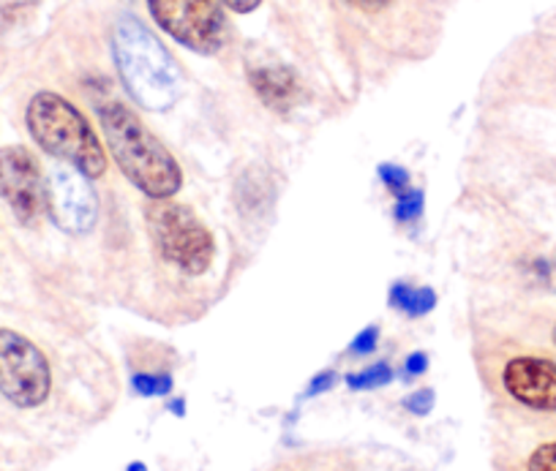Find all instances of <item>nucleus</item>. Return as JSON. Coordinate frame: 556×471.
Returning a JSON list of instances; mask_svg holds the SVG:
<instances>
[{"mask_svg":"<svg viewBox=\"0 0 556 471\" xmlns=\"http://www.w3.org/2000/svg\"><path fill=\"white\" fill-rule=\"evenodd\" d=\"M249 85L276 112L292 110L301 99V79L285 63H249Z\"/></svg>","mask_w":556,"mask_h":471,"instance_id":"obj_10","label":"nucleus"},{"mask_svg":"<svg viewBox=\"0 0 556 471\" xmlns=\"http://www.w3.org/2000/svg\"><path fill=\"white\" fill-rule=\"evenodd\" d=\"M404 406L417 417H426L431 409H434V390L424 387V390H415L409 398H404Z\"/></svg>","mask_w":556,"mask_h":471,"instance_id":"obj_17","label":"nucleus"},{"mask_svg":"<svg viewBox=\"0 0 556 471\" xmlns=\"http://www.w3.org/2000/svg\"><path fill=\"white\" fill-rule=\"evenodd\" d=\"M390 382H393V368H390L388 362H374V366L346 377V384H350L352 390H377Z\"/></svg>","mask_w":556,"mask_h":471,"instance_id":"obj_12","label":"nucleus"},{"mask_svg":"<svg viewBox=\"0 0 556 471\" xmlns=\"http://www.w3.org/2000/svg\"><path fill=\"white\" fill-rule=\"evenodd\" d=\"M424 207H426V196L420 189H406L404 194L395 196V218H399L401 224L417 221L420 213H424Z\"/></svg>","mask_w":556,"mask_h":471,"instance_id":"obj_14","label":"nucleus"},{"mask_svg":"<svg viewBox=\"0 0 556 471\" xmlns=\"http://www.w3.org/2000/svg\"><path fill=\"white\" fill-rule=\"evenodd\" d=\"M390 305L406 314V317H426V314L434 310L437 294L429 287H409V283L399 281L390 289Z\"/></svg>","mask_w":556,"mask_h":471,"instance_id":"obj_11","label":"nucleus"},{"mask_svg":"<svg viewBox=\"0 0 556 471\" xmlns=\"http://www.w3.org/2000/svg\"><path fill=\"white\" fill-rule=\"evenodd\" d=\"M25 123L34 142L61 164L79 169L96 180L106 173V148L88 117L61 93L41 90L25 110Z\"/></svg>","mask_w":556,"mask_h":471,"instance_id":"obj_3","label":"nucleus"},{"mask_svg":"<svg viewBox=\"0 0 556 471\" xmlns=\"http://www.w3.org/2000/svg\"><path fill=\"white\" fill-rule=\"evenodd\" d=\"M112 55L126 93L148 112H167L184 90V74L167 47L131 14L112 30Z\"/></svg>","mask_w":556,"mask_h":471,"instance_id":"obj_2","label":"nucleus"},{"mask_svg":"<svg viewBox=\"0 0 556 471\" xmlns=\"http://www.w3.org/2000/svg\"><path fill=\"white\" fill-rule=\"evenodd\" d=\"M224 7L232 9L235 14H251L262 7V0H224Z\"/></svg>","mask_w":556,"mask_h":471,"instance_id":"obj_21","label":"nucleus"},{"mask_svg":"<svg viewBox=\"0 0 556 471\" xmlns=\"http://www.w3.org/2000/svg\"><path fill=\"white\" fill-rule=\"evenodd\" d=\"M47 213L66 234H88L99 221V196L90 178L79 169L61 164L47 175Z\"/></svg>","mask_w":556,"mask_h":471,"instance_id":"obj_8","label":"nucleus"},{"mask_svg":"<svg viewBox=\"0 0 556 471\" xmlns=\"http://www.w3.org/2000/svg\"><path fill=\"white\" fill-rule=\"evenodd\" d=\"M426 368H429V357H426V352H415V355L406 357L404 373L406 377H420V373H426Z\"/></svg>","mask_w":556,"mask_h":471,"instance_id":"obj_20","label":"nucleus"},{"mask_svg":"<svg viewBox=\"0 0 556 471\" xmlns=\"http://www.w3.org/2000/svg\"><path fill=\"white\" fill-rule=\"evenodd\" d=\"M551 335H554V346H556V324H554V333H551Z\"/></svg>","mask_w":556,"mask_h":471,"instance_id":"obj_25","label":"nucleus"},{"mask_svg":"<svg viewBox=\"0 0 556 471\" xmlns=\"http://www.w3.org/2000/svg\"><path fill=\"white\" fill-rule=\"evenodd\" d=\"M527 471H556V442H545L529 455Z\"/></svg>","mask_w":556,"mask_h":471,"instance_id":"obj_16","label":"nucleus"},{"mask_svg":"<svg viewBox=\"0 0 556 471\" xmlns=\"http://www.w3.org/2000/svg\"><path fill=\"white\" fill-rule=\"evenodd\" d=\"M502 387L534 411H556V362L545 357H513L502 368Z\"/></svg>","mask_w":556,"mask_h":471,"instance_id":"obj_9","label":"nucleus"},{"mask_svg":"<svg viewBox=\"0 0 556 471\" xmlns=\"http://www.w3.org/2000/svg\"><path fill=\"white\" fill-rule=\"evenodd\" d=\"M99 123L104 128V142L112 162L117 164L128 183L139 189L151 202L173 200L184 186L180 164L156 137L146 128L121 101H106L99 106Z\"/></svg>","mask_w":556,"mask_h":471,"instance_id":"obj_1","label":"nucleus"},{"mask_svg":"<svg viewBox=\"0 0 556 471\" xmlns=\"http://www.w3.org/2000/svg\"><path fill=\"white\" fill-rule=\"evenodd\" d=\"M159 28L197 55H216L227 44L222 0H146Z\"/></svg>","mask_w":556,"mask_h":471,"instance_id":"obj_5","label":"nucleus"},{"mask_svg":"<svg viewBox=\"0 0 556 471\" xmlns=\"http://www.w3.org/2000/svg\"><path fill=\"white\" fill-rule=\"evenodd\" d=\"M126 471H148V466L146 463H142V460H134V463L131 466H128V469Z\"/></svg>","mask_w":556,"mask_h":471,"instance_id":"obj_23","label":"nucleus"},{"mask_svg":"<svg viewBox=\"0 0 556 471\" xmlns=\"http://www.w3.org/2000/svg\"><path fill=\"white\" fill-rule=\"evenodd\" d=\"M131 387L137 395L146 398H162V395L173 393V377L169 373H137L131 379Z\"/></svg>","mask_w":556,"mask_h":471,"instance_id":"obj_13","label":"nucleus"},{"mask_svg":"<svg viewBox=\"0 0 556 471\" xmlns=\"http://www.w3.org/2000/svg\"><path fill=\"white\" fill-rule=\"evenodd\" d=\"M379 178H382V183L388 186L395 196L404 194V191L409 189V173H406L404 167H399V164H382V167H379Z\"/></svg>","mask_w":556,"mask_h":471,"instance_id":"obj_15","label":"nucleus"},{"mask_svg":"<svg viewBox=\"0 0 556 471\" xmlns=\"http://www.w3.org/2000/svg\"><path fill=\"white\" fill-rule=\"evenodd\" d=\"M350 3L357 9H368V12H374V9H382L388 0H350Z\"/></svg>","mask_w":556,"mask_h":471,"instance_id":"obj_22","label":"nucleus"},{"mask_svg":"<svg viewBox=\"0 0 556 471\" xmlns=\"http://www.w3.org/2000/svg\"><path fill=\"white\" fill-rule=\"evenodd\" d=\"M146 218L153 243H156V251L164 262H169L191 278L211 270L213 256H216V240L189 205H180L173 200L151 202Z\"/></svg>","mask_w":556,"mask_h":471,"instance_id":"obj_4","label":"nucleus"},{"mask_svg":"<svg viewBox=\"0 0 556 471\" xmlns=\"http://www.w3.org/2000/svg\"><path fill=\"white\" fill-rule=\"evenodd\" d=\"M379 344V328H366L363 333H357V339L352 341L350 352L352 355H371Z\"/></svg>","mask_w":556,"mask_h":471,"instance_id":"obj_18","label":"nucleus"},{"mask_svg":"<svg viewBox=\"0 0 556 471\" xmlns=\"http://www.w3.org/2000/svg\"><path fill=\"white\" fill-rule=\"evenodd\" d=\"M336 384H339V373H336V371L317 373V377L312 379V384H308L306 398H314V395H319V393H328V390H333Z\"/></svg>","mask_w":556,"mask_h":471,"instance_id":"obj_19","label":"nucleus"},{"mask_svg":"<svg viewBox=\"0 0 556 471\" xmlns=\"http://www.w3.org/2000/svg\"><path fill=\"white\" fill-rule=\"evenodd\" d=\"M0 200L25 227L39 224L47 213V178L36 155L23 144L0 148Z\"/></svg>","mask_w":556,"mask_h":471,"instance_id":"obj_7","label":"nucleus"},{"mask_svg":"<svg viewBox=\"0 0 556 471\" xmlns=\"http://www.w3.org/2000/svg\"><path fill=\"white\" fill-rule=\"evenodd\" d=\"M52 371L45 352L14 330H0V395L17 409H36L50 398Z\"/></svg>","mask_w":556,"mask_h":471,"instance_id":"obj_6","label":"nucleus"},{"mask_svg":"<svg viewBox=\"0 0 556 471\" xmlns=\"http://www.w3.org/2000/svg\"><path fill=\"white\" fill-rule=\"evenodd\" d=\"M173 411H175V415H178V417H184V400H173Z\"/></svg>","mask_w":556,"mask_h":471,"instance_id":"obj_24","label":"nucleus"}]
</instances>
